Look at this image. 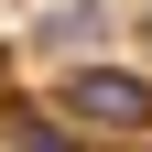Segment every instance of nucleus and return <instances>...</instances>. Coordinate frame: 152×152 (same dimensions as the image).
Returning a JSON list of instances; mask_svg holds the SVG:
<instances>
[{
    "mask_svg": "<svg viewBox=\"0 0 152 152\" xmlns=\"http://www.w3.org/2000/svg\"><path fill=\"white\" fill-rule=\"evenodd\" d=\"M54 120H65V130H109V141H141V130H152V76L76 65V76H54Z\"/></svg>",
    "mask_w": 152,
    "mask_h": 152,
    "instance_id": "1",
    "label": "nucleus"
}]
</instances>
